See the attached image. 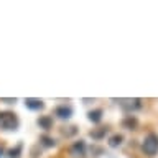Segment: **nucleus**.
I'll use <instances>...</instances> for the list:
<instances>
[{
	"mask_svg": "<svg viewBox=\"0 0 158 158\" xmlns=\"http://www.w3.org/2000/svg\"><path fill=\"white\" fill-rule=\"evenodd\" d=\"M86 150H87L86 142H84V140H77V142H74L71 145L69 153H71L74 158H84V156H86Z\"/></svg>",
	"mask_w": 158,
	"mask_h": 158,
	"instance_id": "obj_4",
	"label": "nucleus"
},
{
	"mask_svg": "<svg viewBox=\"0 0 158 158\" xmlns=\"http://www.w3.org/2000/svg\"><path fill=\"white\" fill-rule=\"evenodd\" d=\"M107 132H109V128L107 127H102V128H99V130H92L91 132V137L94 138V140H101V138H104L107 135Z\"/></svg>",
	"mask_w": 158,
	"mask_h": 158,
	"instance_id": "obj_10",
	"label": "nucleus"
},
{
	"mask_svg": "<svg viewBox=\"0 0 158 158\" xmlns=\"http://www.w3.org/2000/svg\"><path fill=\"white\" fill-rule=\"evenodd\" d=\"M54 115H56L59 120H68V118H71L73 115V109L66 106V104H61V106H58L54 109Z\"/></svg>",
	"mask_w": 158,
	"mask_h": 158,
	"instance_id": "obj_5",
	"label": "nucleus"
},
{
	"mask_svg": "<svg viewBox=\"0 0 158 158\" xmlns=\"http://www.w3.org/2000/svg\"><path fill=\"white\" fill-rule=\"evenodd\" d=\"M142 148H143V153L148 156L156 155L158 153V135L156 133H148V135L143 138Z\"/></svg>",
	"mask_w": 158,
	"mask_h": 158,
	"instance_id": "obj_2",
	"label": "nucleus"
},
{
	"mask_svg": "<svg viewBox=\"0 0 158 158\" xmlns=\"http://www.w3.org/2000/svg\"><path fill=\"white\" fill-rule=\"evenodd\" d=\"M3 153H5V152H3V148H2V147H0V158H2V156H3Z\"/></svg>",
	"mask_w": 158,
	"mask_h": 158,
	"instance_id": "obj_16",
	"label": "nucleus"
},
{
	"mask_svg": "<svg viewBox=\"0 0 158 158\" xmlns=\"http://www.w3.org/2000/svg\"><path fill=\"white\" fill-rule=\"evenodd\" d=\"M38 125L40 128H44V130H49V128L53 127V118L49 115H41L38 118Z\"/></svg>",
	"mask_w": 158,
	"mask_h": 158,
	"instance_id": "obj_8",
	"label": "nucleus"
},
{
	"mask_svg": "<svg viewBox=\"0 0 158 158\" xmlns=\"http://www.w3.org/2000/svg\"><path fill=\"white\" fill-rule=\"evenodd\" d=\"M2 102H5V104H15L17 102V99H0Z\"/></svg>",
	"mask_w": 158,
	"mask_h": 158,
	"instance_id": "obj_15",
	"label": "nucleus"
},
{
	"mask_svg": "<svg viewBox=\"0 0 158 158\" xmlns=\"http://www.w3.org/2000/svg\"><path fill=\"white\" fill-rule=\"evenodd\" d=\"M118 107L125 112H133V110H138L142 107V101L140 99H114Z\"/></svg>",
	"mask_w": 158,
	"mask_h": 158,
	"instance_id": "obj_3",
	"label": "nucleus"
},
{
	"mask_svg": "<svg viewBox=\"0 0 158 158\" xmlns=\"http://www.w3.org/2000/svg\"><path fill=\"white\" fill-rule=\"evenodd\" d=\"M122 123H123V127H128V128H133V127H135V125H137V120H135V118H132V117H128V118H125V120H123Z\"/></svg>",
	"mask_w": 158,
	"mask_h": 158,
	"instance_id": "obj_14",
	"label": "nucleus"
},
{
	"mask_svg": "<svg viewBox=\"0 0 158 158\" xmlns=\"http://www.w3.org/2000/svg\"><path fill=\"white\" fill-rule=\"evenodd\" d=\"M87 118L92 123H99V122L102 120V109H94V110H89L87 112Z\"/></svg>",
	"mask_w": 158,
	"mask_h": 158,
	"instance_id": "obj_7",
	"label": "nucleus"
},
{
	"mask_svg": "<svg viewBox=\"0 0 158 158\" xmlns=\"http://www.w3.org/2000/svg\"><path fill=\"white\" fill-rule=\"evenodd\" d=\"M22 148H23V145H22V143H18L17 147L10 148V150L7 152L8 158H20V155H22Z\"/></svg>",
	"mask_w": 158,
	"mask_h": 158,
	"instance_id": "obj_11",
	"label": "nucleus"
},
{
	"mask_svg": "<svg viewBox=\"0 0 158 158\" xmlns=\"http://www.w3.org/2000/svg\"><path fill=\"white\" fill-rule=\"evenodd\" d=\"M25 106H27V109H30V110H41V109L44 107V102L41 101V99L27 97L25 99Z\"/></svg>",
	"mask_w": 158,
	"mask_h": 158,
	"instance_id": "obj_6",
	"label": "nucleus"
},
{
	"mask_svg": "<svg viewBox=\"0 0 158 158\" xmlns=\"http://www.w3.org/2000/svg\"><path fill=\"white\" fill-rule=\"evenodd\" d=\"M20 125V120L17 114L13 112H0V130L5 132H15Z\"/></svg>",
	"mask_w": 158,
	"mask_h": 158,
	"instance_id": "obj_1",
	"label": "nucleus"
},
{
	"mask_svg": "<svg viewBox=\"0 0 158 158\" xmlns=\"http://www.w3.org/2000/svg\"><path fill=\"white\" fill-rule=\"evenodd\" d=\"M122 142H123V137L120 135V133H115V135H112L110 138H109V147L117 148V147L122 145Z\"/></svg>",
	"mask_w": 158,
	"mask_h": 158,
	"instance_id": "obj_9",
	"label": "nucleus"
},
{
	"mask_svg": "<svg viewBox=\"0 0 158 158\" xmlns=\"http://www.w3.org/2000/svg\"><path fill=\"white\" fill-rule=\"evenodd\" d=\"M40 143H41L43 147H46V148H51L56 145V142H54V138L51 137H48V135H41L40 137Z\"/></svg>",
	"mask_w": 158,
	"mask_h": 158,
	"instance_id": "obj_12",
	"label": "nucleus"
},
{
	"mask_svg": "<svg viewBox=\"0 0 158 158\" xmlns=\"http://www.w3.org/2000/svg\"><path fill=\"white\" fill-rule=\"evenodd\" d=\"M91 153H92V156H101L102 153H104V148L102 147H97V145H92L91 147Z\"/></svg>",
	"mask_w": 158,
	"mask_h": 158,
	"instance_id": "obj_13",
	"label": "nucleus"
}]
</instances>
